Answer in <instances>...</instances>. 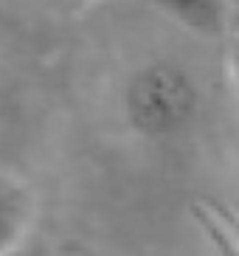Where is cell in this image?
I'll use <instances>...</instances> for the list:
<instances>
[{
	"instance_id": "cell-3",
	"label": "cell",
	"mask_w": 239,
	"mask_h": 256,
	"mask_svg": "<svg viewBox=\"0 0 239 256\" xmlns=\"http://www.w3.org/2000/svg\"><path fill=\"white\" fill-rule=\"evenodd\" d=\"M166 14H172L186 28L200 34H217L225 23L222 3H160Z\"/></svg>"
},
{
	"instance_id": "cell-2",
	"label": "cell",
	"mask_w": 239,
	"mask_h": 256,
	"mask_svg": "<svg viewBox=\"0 0 239 256\" xmlns=\"http://www.w3.org/2000/svg\"><path fill=\"white\" fill-rule=\"evenodd\" d=\"M34 220V194L12 172L0 169V256H6L28 234Z\"/></svg>"
},
{
	"instance_id": "cell-1",
	"label": "cell",
	"mask_w": 239,
	"mask_h": 256,
	"mask_svg": "<svg viewBox=\"0 0 239 256\" xmlns=\"http://www.w3.org/2000/svg\"><path fill=\"white\" fill-rule=\"evenodd\" d=\"M200 93L186 68L150 62L138 68L124 90V113L144 138H172L194 121Z\"/></svg>"
}]
</instances>
